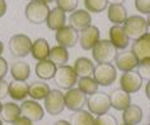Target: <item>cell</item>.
<instances>
[{"mask_svg": "<svg viewBox=\"0 0 150 125\" xmlns=\"http://www.w3.org/2000/svg\"><path fill=\"white\" fill-rule=\"evenodd\" d=\"M25 18L33 24L46 23L50 8L42 0H31L25 6Z\"/></svg>", "mask_w": 150, "mask_h": 125, "instance_id": "cell-1", "label": "cell"}, {"mask_svg": "<svg viewBox=\"0 0 150 125\" xmlns=\"http://www.w3.org/2000/svg\"><path fill=\"white\" fill-rule=\"evenodd\" d=\"M92 55L97 64H111L116 59L117 49L110 40H99L92 49Z\"/></svg>", "mask_w": 150, "mask_h": 125, "instance_id": "cell-2", "label": "cell"}, {"mask_svg": "<svg viewBox=\"0 0 150 125\" xmlns=\"http://www.w3.org/2000/svg\"><path fill=\"white\" fill-rule=\"evenodd\" d=\"M123 29H125L126 35L129 36V39L137 40L141 36H144L148 33L149 24L148 21L141 16H131L127 17L126 22L123 23Z\"/></svg>", "mask_w": 150, "mask_h": 125, "instance_id": "cell-3", "label": "cell"}, {"mask_svg": "<svg viewBox=\"0 0 150 125\" xmlns=\"http://www.w3.org/2000/svg\"><path fill=\"white\" fill-rule=\"evenodd\" d=\"M54 79H55V83L60 87V88L70 89V88H74V86L78 83L79 77H78L74 66L62 65V66L56 68Z\"/></svg>", "mask_w": 150, "mask_h": 125, "instance_id": "cell-4", "label": "cell"}, {"mask_svg": "<svg viewBox=\"0 0 150 125\" xmlns=\"http://www.w3.org/2000/svg\"><path fill=\"white\" fill-rule=\"evenodd\" d=\"M32 40L24 33H17L10 37L9 40V50L10 54L16 58H25L31 54Z\"/></svg>", "mask_w": 150, "mask_h": 125, "instance_id": "cell-5", "label": "cell"}, {"mask_svg": "<svg viewBox=\"0 0 150 125\" xmlns=\"http://www.w3.org/2000/svg\"><path fill=\"white\" fill-rule=\"evenodd\" d=\"M87 106L91 114L103 115L107 114L111 109L110 96L104 92H96L87 98Z\"/></svg>", "mask_w": 150, "mask_h": 125, "instance_id": "cell-6", "label": "cell"}, {"mask_svg": "<svg viewBox=\"0 0 150 125\" xmlns=\"http://www.w3.org/2000/svg\"><path fill=\"white\" fill-rule=\"evenodd\" d=\"M93 78L99 86L108 87L113 84V82L117 78V70L113 64H97L94 68Z\"/></svg>", "mask_w": 150, "mask_h": 125, "instance_id": "cell-7", "label": "cell"}, {"mask_svg": "<svg viewBox=\"0 0 150 125\" xmlns=\"http://www.w3.org/2000/svg\"><path fill=\"white\" fill-rule=\"evenodd\" d=\"M65 109V94L60 89H51L45 98V110L50 115H59Z\"/></svg>", "mask_w": 150, "mask_h": 125, "instance_id": "cell-8", "label": "cell"}, {"mask_svg": "<svg viewBox=\"0 0 150 125\" xmlns=\"http://www.w3.org/2000/svg\"><path fill=\"white\" fill-rule=\"evenodd\" d=\"M87 96L79 88H70L65 93V107L70 111H80L87 104Z\"/></svg>", "mask_w": 150, "mask_h": 125, "instance_id": "cell-9", "label": "cell"}, {"mask_svg": "<svg viewBox=\"0 0 150 125\" xmlns=\"http://www.w3.org/2000/svg\"><path fill=\"white\" fill-rule=\"evenodd\" d=\"M139 58L134 54L132 50H122L120 54L116 55L115 63L116 68L121 71H132L135 68H137L139 65Z\"/></svg>", "mask_w": 150, "mask_h": 125, "instance_id": "cell-10", "label": "cell"}, {"mask_svg": "<svg viewBox=\"0 0 150 125\" xmlns=\"http://www.w3.org/2000/svg\"><path fill=\"white\" fill-rule=\"evenodd\" d=\"M21 116L29 119L32 123L40 121L45 116V110L35 100H24L21 105Z\"/></svg>", "mask_w": 150, "mask_h": 125, "instance_id": "cell-11", "label": "cell"}, {"mask_svg": "<svg viewBox=\"0 0 150 125\" xmlns=\"http://www.w3.org/2000/svg\"><path fill=\"white\" fill-rule=\"evenodd\" d=\"M120 84H121V88L127 93H136L142 86V78L140 77V74L134 70L125 71L120 78Z\"/></svg>", "mask_w": 150, "mask_h": 125, "instance_id": "cell-12", "label": "cell"}, {"mask_svg": "<svg viewBox=\"0 0 150 125\" xmlns=\"http://www.w3.org/2000/svg\"><path fill=\"white\" fill-rule=\"evenodd\" d=\"M100 40L99 28L96 26H89L84 31L79 32V44L83 50H92Z\"/></svg>", "mask_w": 150, "mask_h": 125, "instance_id": "cell-13", "label": "cell"}, {"mask_svg": "<svg viewBox=\"0 0 150 125\" xmlns=\"http://www.w3.org/2000/svg\"><path fill=\"white\" fill-rule=\"evenodd\" d=\"M69 26L73 27L75 31L81 32L89 26H92V17L85 9H78L73 12L69 17Z\"/></svg>", "mask_w": 150, "mask_h": 125, "instance_id": "cell-14", "label": "cell"}, {"mask_svg": "<svg viewBox=\"0 0 150 125\" xmlns=\"http://www.w3.org/2000/svg\"><path fill=\"white\" fill-rule=\"evenodd\" d=\"M56 41L60 46H64L66 49L74 47L75 44L79 41V32L75 31L70 26H65L61 29L56 31Z\"/></svg>", "mask_w": 150, "mask_h": 125, "instance_id": "cell-15", "label": "cell"}, {"mask_svg": "<svg viewBox=\"0 0 150 125\" xmlns=\"http://www.w3.org/2000/svg\"><path fill=\"white\" fill-rule=\"evenodd\" d=\"M108 96H110L111 107H113L115 110L123 111L126 107H129V106L131 105L130 93H127L126 91H123L122 88L113 89Z\"/></svg>", "mask_w": 150, "mask_h": 125, "instance_id": "cell-16", "label": "cell"}, {"mask_svg": "<svg viewBox=\"0 0 150 125\" xmlns=\"http://www.w3.org/2000/svg\"><path fill=\"white\" fill-rule=\"evenodd\" d=\"M110 41L113 44V46L117 50H125L130 44V39L126 35L123 27L116 24H113L110 28Z\"/></svg>", "mask_w": 150, "mask_h": 125, "instance_id": "cell-17", "label": "cell"}, {"mask_svg": "<svg viewBox=\"0 0 150 125\" xmlns=\"http://www.w3.org/2000/svg\"><path fill=\"white\" fill-rule=\"evenodd\" d=\"M65 22H66V14L64 10H61L60 8H54L50 10L46 21L47 27L52 29V31H59L62 27H65Z\"/></svg>", "mask_w": 150, "mask_h": 125, "instance_id": "cell-18", "label": "cell"}, {"mask_svg": "<svg viewBox=\"0 0 150 125\" xmlns=\"http://www.w3.org/2000/svg\"><path fill=\"white\" fill-rule=\"evenodd\" d=\"M132 51L137 56L139 60L150 58V33L141 36L140 39L135 40L132 45Z\"/></svg>", "mask_w": 150, "mask_h": 125, "instance_id": "cell-19", "label": "cell"}, {"mask_svg": "<svg viewBox=\"0 0 150 125\" xmlns=\"http://www.w3.org/2000/svg\"><path fill=\"white\" fill-rule=\"evenodd\" d=\"M50 45H48L47 40L45 39H37L35 42H32V49H31V55L33 59L42 61V60L48 59L50 55Z\"/></svg>", "mask_w": 150, "mask_h": 125, "instance_id": "cell-20", "label": "cell"}, {"mask_svg": "<svg viewBox=\"0 0 150 125\" xmlns=\"http://www.w3.org/2000/svg\"><path fill=\"white\" fill-rule=\"evenodd\" d=\"M108 19L116 26H121L127 19V10L123 4H110L108 5Z\"/></svg>", "mask_w": 150, "mask_h": 125, "instance_id": "cell-21", "label": "cell"}, {"mask_svg": "<svg viewBox=\"0 0 150 125\" xmlns=\"http://www.w3.org/2000/svg\"><path fill=\"white\" fill-rule=\"evenodd\" d=\"M123 124L127 125H137L142 120V110L137 105H130L122 111Z\"/></svg>", "mask_w": 150, "mask_h": 125, "instance_id": "cell-22", "label": "cell"}, {"mask_svg": "<svg viewBox=\"0 0 150 125\" xmlns=\"http://www.w3.org/2000/svg\"><path fill=\"white\" fill-rule=\"evenodd\" d=\"M10 74L16 81L25 82L31 75V66H29L28 63L18 60V61H14L10 66Z\"/></svg>", "mask_w": 150, "mask_h": 125, "instance_id": "cell-23", "label": "cell"}, {"mask_svg": "<svg viewBox=\"0 0 150 125\" xmlns=\"http://www.w3.org/2000/svg\"><path fill=\"white\" fill-rule=\"evenodd\" d=\"M9 96L14 101H24V98L28 96V84L23 81L13 79L9 83Z\"/></svg>", "mask_w": 150, "mask_h": 125, "instance_id": "cell-24", "label": "cell"}, {"mask_svg": "<svg viewBox=\"0 0 150 125\" xmlns=\"http://www.w3.org/2000/svg\"><path fill=\"white\" fill-rule=\"evenodd\" d=\"M94 64L91 59L88 58H78L74 63V69L76 71L78 77H93V73H94Z\"/></svg>", "mask_w": 150, "mask_h": 125, "instance_id": "cell-25", "label": "cell"}, {"mask_svg": "<svg viewBox=\"0 0 150 125\" xmlns=\"http://www.w3.org/2000/svg\"><path fill=\"white\" fill-rule=\"evenodd\" d=\"M56 68L57 66L48 59L42 60V61H38V64L36 65V75L42 81H48V79L54 78Z\"/></svg>", "mask_w": 150, "mask_h": 125, "instance_id": "cell-26", "label": "cell"}, {"mask_svg": "<svg viewBox=\"0 0 150 125\" xmlns=\"http://www.w3.org/2000/svg\"><path fill=\"white\" fill-rule=\"evenodd\" d=\"M48 60L52 61L56 66H62L66 65L69 61V51L64 46H54L50 50V55H48Z\"/></svg>", "mask_w": 150, "mask_h": 125, "instance_id": "cell-27", "label": "cell"}, {"mask_svg": "<svg viewBox=\"0 0 150 125\" xmlns=\"http://www.w3.org/2000/svg\"><path fill=\"white\" fill-rule=\"evenodd\" d=\"M0 115H1V120H4L5 123L13 124L21 116V106L14 102H6L3 105Z\"/></svg>", "mask_w": 150, "mask_h": 125, "instance_id": "cell-28", "label": "cell"}, {"mask_svg": "<svg viewBox=\"0 0 150 125\" xmlns=\"http://www.w3.org/2000/svg\"><path fill=\"white\" fill-rule=\"evenodd\" d=\"M50 91V87L45 82H33L28 84V96H31L35 101L45 100Z\"/></svg>", "mask_w": 150, "mask_h": 125, "instance_id": "cell-29", "label": "cell"}, {"mask_svg": "<svg viewBox=\"0 0 150 125\" xmlns=\"http://www.w3.org/2000/svg\"><path fill=\"white\" fill-rule=\"evenodd\" d=\"M69 123L70 125H94V117L89 111L80 110L71 115Z\"/></svg>", "mask_w": 150, "mask_h": 125, "instance_id": "cell-30", "label": "cell"}, {"mask_svg": "<svg viewBox=\"0 0 150 125\" xmlns=\"http://www.w3.org/2000/svg\"><path fill=\"white\" fill-rule=\"evenodd\" d=\"M98 87L99 84L93 77H80L78 79V88L85 94H89V96L98 92Z\"/></svg>", "mask_w": 150, "mask_h": 125, "instance_id": "cell-31", "label": "cell"}, {"mask_svg": "<svg viewBox=\"0 0 150 125\" xmlns=\"http://www.w3.org/2000/svg\"><path fill=\"white\" fill-rule=\"evenodd\" d=\"M85 9L92 13H100L108 8V1L107 0H84Z\"/></svg>", "mask_w": 150, "mask_h": 125, "instance_id": "cell-32", "label": "cell"}, {"mask_svg": "<svg viewBox=\"0 0 150 125\" xmlns=\"http://www.w3.org/2000/svg\"><path fill=\"white\" fill-rule=\"evenodd\" d=\"M56 4H57V8L64 10L65 13H73L76 10L79 0H56Z\"/></svg>", "mask_w": 150, "mask_h": 125, "instance_id": "cell-33", "label": "cell"}, {"mask_svg": "<svg viewBox=\"0 0 150 125\" xmlns=\"http://www.w3.org/2000/svg\"><path fill=\"white\" fill-rule=\"evenodd\" d=\"M137 73L140 74V77L142 79H148V81H150V58L142 59L139 61Z\"/></svg>", "mask_w": 150, "mask_h": 125, "instance_id": "cell-34", "label": "cell"}, {"mask_svg": "<svg viewBox=\"0 0 150 125\" xmlns=\"http://www.w3.org/2000/svg\"><path fill=\"white\" fill-rule=\"evenodd\" d=\"M94 125H118L117 119L111 115V114H103V115H98L94 119Z\"/></svg>", "mask_w": 150, "mask_h": 125, "instance_id": "cell-35", "label": "cell"}, {"mask_svg": "<svg viewBox=\"0 0 150 125\" xmlns=\"http://www.w3.org/2000/svg\"><path fill=\"white\" fill-rule=\"evenodd\" d=\"M135 8L139 13L150 14V0H135Z\"/></svg>", "mask_w": 150, "mask_h": 125, "instance_id": "cell-36", "label": "cell"}, {"mask_svg": "<svg viewBox=\"0 0 150 125\" xmlns=\"http://www.w3.org/2000/svg\"><path fill=\"white\" fill-rule=\"evenodd\" d=\"M9 94V83L4 78L0 79V100Z\"/></svg>", "mask_w": 150, "mask_h": 125, "instance_id": "cell-37", "label": "cell"}, {"mask_svg": "<svg viewBox=\"0 0 150 125\" xmlns=\"http://www.w3.org/2000/svg\"><path fill=\"white\" fill-rule=\"evenodd\" d=\"M6 73H8V61L0 56V79L4 78Z\"/></svg>", "mask_w": 150, "mask_h": 125, "instance_id": "cell-38", "label": "cell"}, {"mask_svg": "<svg viewBox=\"0 0 150 125\" xmlns=\"http://www.w3.org/2000/svg\"><path fill=\"white\" fill-rule=\"evenodd\" d=\"M12 125H33V123H32V121L29 120V119H27V117L19 116Z\"/></svg>", "mask_w": 150, "mask_h": 125, "instance_id": "cell-39", "label": "cell"}, {"mask_svg": "<svg viewBox=\"0 0 150 125\" xmlns=\"http://www.w3.org/2000/svg\"><path fill=\"white\" fill-rule=\"evenodd\" d=\"M6 13V1L5 0H0V18Z\"/></svg>", "mask_w": 150, "mask_h": 125, "instance_id": "cell-40", "label": "cell"}, {"mask_svg": "<svg viewBox=\"0 0 150 125\" xmlns=\"http://www.w3.org/2000/svg\"><path fill=\"white\" fill-rule=\"evenodd\" d=\"M145 94H146V97L150 100V81L146 83V86H145Z\"/></svg>", "mask_w": 150, "mask_h": 125, "instance_id": "cell-41", "label": "cell"}, {"mask_svg": "<svg viewBox=\"0 0 150 125\" xmlns=\"http://www.w3.org/2000/svg\"><path fill=\"white\" fill-rule=\"evenodd\" d=\"M108 4H123L126 0H107Z\"/></svg>", "mask_w": 150, "mask_h": 125, "instance_id": "cell-42", "label": "cell"}, {"mask_svg": "<svg viewBox=\"0 0 150 125\" xmlns=\"http://www.w3.org/2000/svg\"><path fill=\"white\" fill-rule=\"evenodd\" d=\"M54 125H70L69 121H66V120H57Z\"/></svg>", "mask_w": 150, "mask_h": 125, "instance_id": "cell-43", "label": "cell"}, {"mask_svg": "<svg viewBox=\"0 0 150 125\" xmlns=\"http://www.w3.org/2000/svg\"><path fill=\"white\" fill-rule=\"evenodd\" d=\"M3 50H4V45H3V42L0 41V54H3Z\"/></svg>", "mask_w": 150, "mask_h": 125, "instance_id": "cell-44", "label": "cell"}, {"mask_svg": "<svg viewBox=\"0 0 150 125\" xmlns=\"http://www.w3.org/2000/svg\"><path fill=\"white\" fill-rule=\"evenodd\" d=\"M45 3H52V1H56V0H42Z\"/></svg>", "mask_w": 150, "mask_h": 125, "instance_id": "cell-45", "label": "cell"}, {"mask_svg": "<svg viewBox=\"0 0 150 125\" xmlns=\"http://www.w3.org/2000/svg\"><path fill=\"white\" fill-rule=\"evenodd\" d=\"M146 21H148V24H149V27H150V14H148V19H146Z\"/></svg>", "mask_w": 150, "mask_h": 125, "instance_id": "cell-46", "label": "cell"}, {"mask_svg": "<svg viewBox=\"0 0 150 125\" xmlns=\"http://www.w3.org/2000/svg\"><path fill=\"white\" fill-rule=\"evenodd\" d=\"M148 124L150 125V114H149V117H148Z\"/></svg>", "mask_w": 150, "mask_h": 125, "instance_id": "cell-47", "label": "cell"}, {"mask_svg": "<svg viewBox=\"0 0 150 125\" xmlns=\"http://www.w3.org/2000/svg\"><path fill=\"white\" fill-rule=\"evenodd\" d=\"M1 109H3V105L0 104V112H1Z\"/></svg>", "mask_w": 150, "mask_h": 125, "instance_id": "cell-48", "label": "cell"}, {"mask_svg": "<svg viewBox=\"0 0 150 125\" xmlns=\"http://www.w3.org/2000/svg\"><path fill=\"white\" fill-rule=\"evenodd\" d=\"M0 125H3V120L1 119H0Z\"/></svg>", "mask_w": 150, "mask_h": 125, "instance_id": "cell-49", "label": "cell"}, {"mask_svg": "<svg viewBox=\"0 0 150 125\" xmlns=\"http://www.w3.org/2000/svg\"><path fill=\"white\" fill-rule=\"evenodd\" d=\"M122 125H127V124H122Z\"/></svg>", "mask_w": 150, "mask_h": 125, "instance_id": "cell-50", "label": "cell"}, {"mask_svg": "<svg viewBox=\"0 0 150 125\" xmlns=\"http://www.w3.org/2000/svg\"><path fill=\"white\" fill-rule=\"evenodd\" d=\"M29 1H31V0H29Z\"/></svg>", "mask_w": 150, "mask_h": 125, "instance_id": "cell-51", "label": "cell"}, {"mask_svg": "<svg viewBox=\"0 0 150 125\" xmlns=\"http://www.w3.org/2000/svg\"><path fill=\"white\" fill-rule=\"evenodd\" d=\"M148 125H149V124H148Z\"/></svg>", "mask_w": 150, "mask_h": 125, "instance_id": "cell-52", "label": "cell"}]
</instances>
